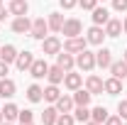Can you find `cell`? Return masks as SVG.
<instances>
[{"instance_id": "cell-29", "label": "cell", "mask_w": 127, "mask_h": 125, "mask_svg": "<svg viewBox=\"0 0 127 125\" xmlns=\"http://www.w3.org/2000/svg\"><path fill=\"white\" fill-rule=\"evenodd\" d=\"M73 118L81 120V123H88V120H91V110H88V106H78V108L73 110Z\"/></svg>"}, {"instance_id": "cell-40", "label": "cell", "mask_w": 127, "mask_h": 125, "mask_svg": "<svg viewBox=\"0 0 127 125\" xmlns=\"http://www.w3.org/2000/svg\"><path fill=\"white\" fill-rule=\"evenodd\" d=\"M122 32H127V17H125V22H122Z\"/></svg>"}, {"instance_id": "cell-7", "label": "cell", "mask_w": 127, "mask_h": 125, "mask_svg": "<svg viewBox=\"0 0 127 125\" xmlns=\"http://www.w3.org/2000/svg\"><path fill=\"white\" fill-rule=\"evenodd\" d=\"M103 83H105V81H103L100 76L91 74V76H88V81H86V88L91 91V96H98V93H103V91H105V88H103Z\"/></svg>"}, {"instance_id": "cell-39", "label": "cell", "mask_w": 127, "mask_h": 125, "mask_svg": "<svg viewBox=\"0 0 127 125\" xmlns=\"http://www.w3.org/2000/svg\"><path fill=\"white\" fill-rule=\"evenodd\" d=\"M7 12H10V10H5V7H2V5H0V22H2V20H5V17H7Z\"/></svg>"}, {"instance_id": "cell-41", "label": "cell", "mask_w": 127, "mask_h": 125, "mask_svg": "<svg viewBox=\"0 0 127 125\" xmlns=\"http://www.w3.org/2000/svg\"><path fill=\"white\" fill-rule=\"evenodd\" d=\"M86 125H103V123H95V120H88Z\"/></svg>"}, {"instance_id": "cell-12", "label": "cell", "mask_w": 127, "mask_h": 125, "mask_svg": "<svg viewBox=\"0 0 127 125\" xmlns=\"http://www.w3.org/2000/svg\"><path fill=\"white\" fill-rule=\"evenodd\" d=\"M73 64H76V59H73L68 52H59V54H56V66H61L64 71H71Z\"/></svg>"}, {"instance_id": "cell-34", "label": "cell", "mask_w": 127, "mask_h": 125, "mask_svg": "<svg viewBox=\"0 0 127 125\" xmlns=\"http://www.w3.org/2000/svg\"><path fill=\"white\" fill-rule=\"evenodd\" d=\"M95 2H98V0H78V5L83 7V10H93V7H98Z\"/></svg>"}, {"instance_id": "cell-46", "label": "cell", "mask_w": 127, "mask_h": 125, "mask_svg": "<svg viewBox=\"0 0 127 125\" xmlns=\"http://www.w3.org/2000/svg\"><path fill=\"white\" fill-rule=\"evenodd\" d=\"M0 5H2V0H0Z\"/></svg>"}, {"instance_id": "cell-21", "label": "cell", "mask_w": 127, "mask_h": 125, "mask_svg": "<svg viewBox=\"0 0 127 125\" xmlns=\"http://www.w3.org/2000/svg\"><path fill=\"white\" fill-rule=\"evenodd\" d=\"M91 12H93V25H105V22L110 20V12H108L105 7H93Z\"/></svg>"}, {"instance_id": "cell-23", "label": "cell", "mask_w": 127, "mask_h": 125, "mask_svg": "<svg viewBox=\"0 0 127 125\" xmlns=\"http://www.w3.org/2000/svg\"><path fill=\"white\" fill-rule=\"evenodd\" d=\"M27 98H30L32 103H39V101L44 98V88H42V86H37V83H32L30 88H27Z\"/></svg>"}, {"instance_id": "cell-14", "label": "cell", "mask_w": 127, "mask_h": 125, "mask_svg": "<svg viewBox=\"0 0 127 125\" xmlns=\"http://www.w3.org/2000/svg\"><path fill=\"white\" fill-rule=\"evenodd\" d=\"M15 81H12V78H0V96H2V98H12V96H15Z\"/></svg>"}, {"instance_id": "cell-33", "label": "cell", "mask_w": 127, "mask_h": 125, "mask_svg": "<svg viewBox=\"0 0 127 125\" xmlns=\"http://www.w3.org/2000/svg\"><path fill=\"white\" fill-rule=\"evenodd\" d=\"M20 123H32V110H20Z\"/></svg>"}, {"instance_id": "cell-15", "label": "cell", "mask_w": 127, "mask_h": 125, "mask_svg": "<svg viewBox=\"0 0 127 125\" xmlns=\"http://www.w3.org/2000/svg\"><path fill=\"white\" fill-rule=\"evenodd\" d=\"M110 71H112V76L120 78V81L127 78V62H125V59H122V62H112L110 64Z\"/></svg>"}, {"instance_id": "cell-31", "label": "cell", "mask_w": 127, "mask_h": 125, "mask_svg": "<svg viewBox=\"0 0 127 125\" xmlns=\"http://www.w3.org/2000/svg\"><path fill=\"white\" fill-rule=\"evenodd\" d=\"M76 123V118L71 115V113H61L59 118H56V125H73Z\"/></svg>"}, {"instance_id": "cell-45", "label": "cell", "mask_w": 127, "mask_h": 125, "mask_svg": "<svg viewBox=\"0 0 127 125\" xmlns=\"http://www.w3.org/2000/svg\"><path fill=\"white\" fill-rule=\"evenodd\" d=\"M22 125H32V123H22Z\"/></svg>"}, {"instance_id": "cell-6", "label": "cell", "mask_w": 127, "mask_h": 125, "mask_svg": "<svg viewBox=\"0 0 127 125\" xmlns=\"http://www.w3.org/2000/svg\"><path fill=\"white\" fill-rule=\"evenodd\" d=\"M30 74L34 78H44L49 74V64L44 62V59H34V64H32L30 66Z\"/></svg>"}, {"instance_id": "cell-20", "label": "cell", "mask_w": 127, "mask_h": 125, "mask_svg": "<svg viewBox=\"0 0 127 125\" xmlns=\"http://www.w3.org/2000/svg\"><path fill=\"white\" fill-rule=\"evenodd\" d=\"M64 76H66V71H64L61 66H49V74H47V78L51 81V83H56V86H59V83L64 81Z\"/></svg>"}, {"instance_id": "cell-22", "label": "cell", "mask_w": 127, "mask_h": 125, "mask_svg": "<svg viewBox=\"0 0 127 125\" xmlns=\"http://www.w3.org/2000/svg\"><path fill=\"white\" fill-rule=\"evenodd\" d=\"M73 103H76V106H88V103H91V91H88V88H86V91H83V88H76V91H73Z\"/></svg>"}, {"instance_id": "cell-32", "label": "cell", "mask_w": 127, "mask_h": 125, "mask_svg": "<svg viewBox=\"0 0 127 125\" xmlns=\"http://www.w3.org/2000/svg\"><path fill=\"white\" fill-rule=\"evenodd\" d=\"M117 115H120L122 120L127 118V101H120V103H117Z\"/></svg>"}, {"instance_id": "cell-3", "label": "cell", "mask_w": 127, "mask_h": 125, "mask_svg": "<svg viewBox=\"0 0 127 125\" xmlns=\"http://www.w3.org/2000/svg\"><path fill=\"white\" fill-rule=\"evenodd\" d=\"M61 32L66 34V39H68V37H78L81 32H83V25H81V20H76V17H71V20H66V22H64Z\"/></svg>"}, {"instance_id": "cell-38", "label": "cell", "mask_w": 127, "mask_h": 125, "mask_svg": "<svg viewBox=\"0 0 127 125\" xmlns=\"http://www.w3.org/2000/svg\"><path fill=\"white\" fill-rule=\"evenodd\" d=\"M7 66H10V64H5L2 59H0V78H5V74H7Z\"/></svg>"}, {"instance_id": "cell-42", "label": "cell", "mask_w": 127, "mask_h": 125, "mask_svg": "<svg viewBox=\"0 0 127 125\" xmlns=\"http://www.w3.org/2000/svg\"><path fill=\"white\" fill-rule=\"evenodd\" d=\"M0 123H2V110H0Z\"/></svg>"}, {"instance_id": "cell-1", "label": "cell", "mask_w": 127, "mask_h": 125, "mask_svg": "<svg viewBox=\"0 0 127 125\" xmlns=\"http://www.w3.org/2000/svg\"><path fill=\"white\" fill-rule=\"evenodd\" d=\"M86 44H88V39H83V34H78V37H68V39L64 42V52H68V54H78V52L86 49Z\"/></svg>"}, {"instance_id": "cell-19", "label": "cell", "mask_w": 127, "mask_h": 125, "mask_svg": "<svg viewBox=\"0 0 127 125\" xmlns=\"http://www.w3.org/2000/svg\"><path fill=\"white\" fill-rule=\"evenodd\" d=\"M27 10H30V5H27V0H10V12L12 15H27Z\"/></svg>"}, {"instance_id": "cell-36", "label": "cell", "mask_w": 127, "mask_h": 125, "mask_svg": "<svg viewBox=\"0 0 127 125\" xmlns=\"http://www.w3.org/2000/svg\"><path fill=\"white\" fill-rule=\"evenodd\" d=\"M112 7L117 12H122V10H127V0H112Z\"/></svg>"}, {"instance_id": "cell-5", "label": "cell", "mask_w": 127, "mask_h": 125, "mask_svg": "<svg viewBox=\"0 0 127 125\" xmlns=\"http://www.w3.org/2000/svg\"><path fill=\"white\" fill-rule=\"evenodd\" d=\"M42 52L44 54H59L61 52V39L59 37H44L42 39Z\"/></svg>"}, {"instance_id": "cell-10", "label": "cell", "mask_w": 127, "mask_h": 125, "mask_svg": "<svg viewBox=\"0 0 127 125\" xmlns=\"http://www.w3.org/2000/svg\"><path fill=\"white\" fill-rule=\"evenodd\" d=\"M105 37H108L105 30H103L100 25H93V27L88 30V37H86V39H88L91 44H103V39H105Z\"/></svg>"}, {"instance_id": "cell-28", "label": "cell", "mask_w": 127, "mask_h": 125, "mask_svg": "<svg viewBox=\"0 0 127 125\" xmlns=\"http://www.w3.org/2000/svg\"><path fill=\"white\" fill-rule=\"evenodd\" d=\"M91 118H93L95 123H105V120H108V108H105V106H95V108L91 110Z\"/></svg>"}, {"instance_id": "cell-11", "label": "cell", "mask_w": 127, "mask_h": 125, "mask_svg": "<svg viewBox=\"0 0 127 125\" xmlns=\"http://www.w3.org/2000/svg\"><path fill=\"white\" fill-rule=\"evenodd\" d=\"M81 83H83L81 74H73V71H66V76H64V86H66L68 91H76V88H81Z\"/></svg>"}, {"instance_id": "cell-24", "label": "cell", "mask_w": 127, "mask_h": 125, "mask_svg": "<svg viewBox=\"0 0 127 125\" xmlns=\"http://www.w3.org/2000/svg\"><path fill=\"white\" fill-rule=\"evenodd\" d=\"M71 108H73V98H71V96H59L56 110H59V113H71Z\"/></svg>"}, {"instance_id": "cell-16", "label": "cell", "mask_w": 127, "mask_h": 125, "mask_svg": "<svg viewBox=\"0 0 127 125\" xmlns=\"http://www.w3.org/2000/svg\"><path fill=\"white\" fill-rule=\"evenodd\" d=\"M103 88H105V93L108 96H117L120 93V91H122V83H120V78H108V81H105V83H103Z\"/></svg>"}, {"instance_id": "cell-43", "label": "cell", "mask_w": 127, "mask_h": 125, "mask_svg": "<svg viewBox=\"0 0 127 125\" xmlns=\"http://www.w3.org/2000/svg\"><path fill=\"white\" fill-rule=\"evenodd\" d=\"M125 62H127V49H125Z\"/></svg>"}, {"instance_id": "cell-26", "label": "cell", "mask_w": 127, "mask_h": 125, "mask_svg": "<svg viewBox=\"0 0 127 125\" xmlns=\"http://www.w3.org/2000/svg\"><path fill=\"white\" fill-rule=\"evenodd\" d=\"M47 25H49V30H51V32H61L64 17L59 15V12H51V15H49V20H47Z\"/></svg>"}, {"instance_id": "cell-13", "label": "cell", "mask_w": 127, "mask_h": 125, "mask_svg": "<svg viewBox=\"0 0 127 125\" xmlns=\"http://www.w3.org/2000/svg\"><path fill=\"white\" fill-rule=\"evenodd\" d=\"M15 64H17V69H20V71H30V66L34 64V57H32V52H22V54H17Z\"/></svg>"}, {"instance_id": "cell-44", "label": "cell", "mask_w": 127, "mask_h": 125, "mask_svg": "<svg viewBox=\"0 0 127 125\" xmlns=\"http://www.w3.org/2000/svg\"><path fill=\"white\" fill-rule=\"evenodd\" d=\"M2 125H10V123H7V120H5V123H2Z\"/></svg>"}, {"instance_id": "cell-9", "label": "cell", "mask_w": 127, "mask_h": 125, "mask_svg": "<svg viewBox=\"0 0 127 125\" xmlns=\"http://www.w3.org/2000/svg\"><path fill=\"white\" fill-rule=\"evenodd\" d=\"M95 64L100 66V69H110V64H112V52L110 49H100V52H95Z\"/></svg>"}, {"instance_id": "cell-37", "label": "cell", "mask_w": 127, "mask_h": 125, "mask_svg": "<svg viewBox=\"0 0 127 125\" xmlns=\"http://www.w3.org/2000/svg\"><path fill=\"white\" fill-rule=\"evenodd\" d=\"M105 125H122V118H120V115H108Z\"/></svg>"}, {"instance_id": "cell-27", "label": "cell", "mask_w": 127, "mask_h": 125, "mask_svg": "<svg viewBox=\"0 0 127 125\" xmlns=\"http://www.w3.org/2000/svg\"><path fill=\"white\" fill-rule=\"evenodd\" d=\"M56 118H59V110H56V106H54V108H44V113H42V120H44V125H56Z\"/></svg>"}, {"instance_id": "cell-2", "label": "cell", "mask_w": 127, "mask_h": 125, "mask_svg": "<svg viewBox=\"0 0 127 125\" xmlns=\"http://www.w3.org/2000/svg\"><path fill=\"white\" fill-rule=\"evenodd\" d=\"M76 64H78V69H83V71H93L95 54L88 52V49H83V52H78V57H76Z\"/></svg>"}, {"instance_id": "cell-8", "label": "cell", "mask_w": 127, "mask_h": 125, "mask_svg": "<svg viewBox=\"0 0 127 125\" xmlns=\"http://www.w3.org/2000/svg\"><path fill=\"white\" fill-rule=\"evenodd\" d=\"M32 30V22L27 20V15H20L12 20V32H17V34H27V32Z\"/></svg>"}, {"instance_id": "cell-35", "label": "cell", "mask_w": 127, "mask_h": 125, "mask_svg": "<svg viewBox=\"0 0 127 125\" xmlns=\"http://www.w3.org/2000/svg\"><path fill=\"white\" fill-rule=\"evenodd\" d=\"M59 5H61L64 10H71V7H76V5H78V0H59Z\"/></svg>"}, {"instance_id": "cell-30", "label": "cell", "mask_w": 127, "mask_h": 125, "mask_svg": "<svg viewBox=\"0 0 127 125\" xmlns=\"http://www.w3.org/2000/svg\"><path fill=\"white\" fill-rule=\"evenodd\" d=\"M59 88H56V83H51V86H47V88H44V98H47L49 103H56V101H59Z\"/></svg>"}, {"instance_id": "cell-17", "label": "cell", "mask_w": 127, "mask_h": 125, "mask_svg": "<svg viewBox=\"0 0 127 125\" xmlns=\"http://www.w3.org/2000/svg\"><path fill=\"white\" fill-rule=\"evenodd\" d=\"M0 59L5 64H12L17 59V49L12 47V44H5V47H0Z\"/></svg>"}, {"instance_id": "cell-4", "label": "cell", "mask_w": 127, "mask_h": 125, "mask_svg": "<svg viewBox=\"0 0 127 125\" xmlns=\"http://www.w3.org/2000/svg\"><path fill=\"white\" fill-rule=\"evenodd\" d=\"M47 32H49V25L44 22V17H37V20L32 22L30 34L34 37V39H44V37H47Z\"/></svg>"}, {"instance_id": "cell-25", "label": "cell", "mask_w": 127, "mask_h": 125, "mask_svg": "<svg viewBox=\"0 0 127 125\" xmlns=\"http://www.w3.org/2000/svg\"><path fill=\"white\" fill-rule=\"evenodd\" d=\"M17 115H20V108H17L15 103H7V106L2 108V120H7V123L17 120Z\"/></svg>"}, {"instance_id": "cell-18", "label": "cell", "mask_w": 127, "mask_h": 125, "mask_svg": "<svg viewBox=\"0 0 127 125\" xmlns=\"http://www.w3.org/2000/svg\"><path fill=\"white\" fill-rule=\"evenodd\" d=\"M120 32H122V22L110 17V20L105 22V34H108V37H120Z\"/></svg>"}]
</instances>
